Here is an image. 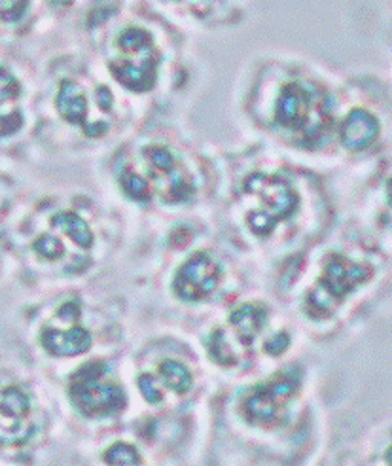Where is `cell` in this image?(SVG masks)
Wrapping results in <instances>:
<instances>
[{
  "label": "cell",
  "instance_id": "obj_1",
  "mask_svg": "<svg viewBox=\"0 0 392 466\" xmlns=\"http://www.w3.org/2000/svg\"><path fill=\"white\" fill-rule=\"evenodd\" d=\"M374 269L367 264L353 262L339 254L332 256L317 285L306 298V313L315 320L328 319L343 304L345 298L370 281Z\"/></svg>",
  "mask_w": 392,
  "mask_h": 466
},
{
  "label": "cell",
  "instance_id": "obj_2",
  "mask_svg": "<svg viewBox=\"0 0 392 466\" xmlns=\"http://www.w3.org/2000/svg\"><path fill=\"white\" fill-rule=\"evenodd\" d=\"M118 56L110 61V73L124 87L135 93L156 86L159 54L152 35L141 27L126 29L116 40Z\"/></svg>",
  "mask_w": 392,
  "mask_h": 466
},
{
  "label": "cell",
  "instance_id": "obj_3",
  "mask_svg": "<svg viewBox=\"0 0 392 466\" xmlns=\"http://www.w3.org/2000/svg\"><path fill=\"white\" fill-rule=\"evenodd\" d=\"M68 396L85 417H110L126 408L124 389L108 378L103 362H87L68 381Z\"/></svg>",
  "mask_w": 392,
  "mask_h": 466
},
{
  "label": "cell",
  "instance_id": "obj_4",
  "mask_svg": "<svg viewBox=\"0 0 392 466\" xmlns=\"http://www.w3.org/2000/svg\"><path fill=\"white\" fill-rule=\"evenodd\" d=\"M328 120V105L318 91L299 82H288L281 87L275 103V122L283 129L315 138L327 129Z\"/></svg>",
  "mask_w": 392,
  "mask_h": 466
},
{
  "label": "cell",
  "instance_id": "obj_5",
  "mask_svg": "<svg viewBox=\"0 0 392 466\" xmlns=\"http://www.w3.org/2000/svg\"><path fill=\"white\" fill-rule=\"evenodd\" d=\"M143 157L150 188L161 198V201L182 203L192 198L196 190L192 178L169 148L159 145L146 147L143 150Z\"/></svg>",
  "mask_w": 392,
  "mask_h": 466
},
{
  "label": "cell",
  "instance_id": "obj_6",
  "mask_svg": "<svg viewBox=\"0 0 392 466\" xmlns=\"http://www.w3.org/2000/svg\"><path fill=\"white\" fill-rule=\"evenodd\" d=\"M297 389L299 378L285 371L252 390L243 402L241 413L252 425H273L294 400Z\"/></svg>",
  "mask_w": 392,
  "mask_h": 466
},
{
  "label": "cell",
  "instance_id": "obj_7",
  "mask_svg": "<svg viewBox=\"0 0 392 466\" xmlns=\"http://www.w3.org/2000/svg\"><path fill=\"white\" fill-rule=\"evenodd\" d=\"M245 192L260 199V213L267 215L276 224L290 218L299 205V198L292 184L283 177L255 173L245 180Z\"/></svg>",
  "mask_w": 392,
  "mask_h": 466
},
{
  "label": "cell",
  "instance_id": "obj_8",
  "mask_svg": "<svg viewBox=\"0 0 392 466\" xmlns=\"http://www.w3.org/2000/svg\"><path fill=\"white\" fill-rule=\"evenodd\" d=\"M33 432L29 396L19 387H6L0 392V448L27 444Z\"/></svg>",
  "mask_w": 392,
  "mask_h": 466
},
{
  "label": "cell",
  "instance_id": "obj_9",
  "mask_svg": "<svg viewBox=\"0 0 392 466\" xmlns=\"http://www.w3.org/2000/svg\"><path fill=\"white\" fill-rule=\"evenodd\" d=\"M220 266L209 254L196 252L180 266L173 279V290L184 301H201L220 285Z\"/></svg>",
  "mask_w": 392,
  "mask_h": 466
},
{
  "label": "cell",
  "instance_id": "obj_10",
  "mask_svg": "<svg viewBox=\"0 0 392 466\" xmlns=\"http://www.w3.org/2000/svg\"><path fill=\"white\" fill-rule=\"evenodd\" d=\"M91 334L84 326L68 324V329H59V326H45L40 334L42 347L54 357H76L85 353L91 347Z\"/></svg>",
  "mask_w": 392,
  "mask_h": 466
},
{
  "label": "cell",
  "instance_id": "obj_11",
  "mask_svg": "<svg viewBox=\"0 0 392 466\" xmlns=\"http://www.w3.org/2000/svg\"><path fill=\"white\" fill-rule=\"evenodd\" d=\"M379 135V122L372 112L364 108L351 110L339 127V137L345 148L364 150L376 143Z\"/></svg>",
  "mask_w": 392,
  "mask_h": 466
},
{
  "label": "cell",
  "instance_id": "obj_12",
  "mask_svg": "<svg viewBox=\"0 0 392 466\" xmlns=\"http://www.w3.org/2000/svg\"><path fill=\"white\" fill-rule=\"evenodd\" d=\"M21 97V84L8 71L0 66V138L15 135L23 127V114L17 108Z\"/></svg>",
  "mask_w": 392,
  "mask_h": 466
},
{
  "label": "cell",
  "instance_id": "obj_13",
  "mask_svg": "<svg viewBox=\"0 0 392 466\" xmlns=\"http://www.w3.org/2000/svg\"><path fill=\"white\" fill-rule=\"evenodd\" d=\"M267 309L262 304H245L229 315V330L243 347H250L267 324Z\"/></svg>",
  "mask_w": 392,
  "mask_h": 466
},
{
  "label": "cell",
  "instance_id": "obj_14",
  "mask_svg": "<svg viewBox=\"0 0 392 466\" xmlns=\"http://www.w3.org/2000/svg\"><path fill=\"white\" fill-rule=\"evenodd\" d=\"M55 106L66 124L85 127L87 120V99L82 87L73 80H63L55 97Z\"/></svg>",
  "mask_w": 392,
  "mask_h": 466
},
{
  "label": "cell",
  "instance_id": "obj_15",
  "mask_svg": "<svg viewBox=\"0 0 392 466\" xmlns=\"http://www.w3.org/2000/svg\"><path fill=\"white\" fill-rule=\"evenodd\" d=\"M52 228L61 231L65 238H68L75 245H78L82 248H91L95 243L94 231H91L87 222L76 213H71V211L57 213L52 218Z\"/></svg>",
  "mask_w": 392,
  "mask_h": 466
},
{
  "label": "cell",
  "instance_id": "obj_16",
  "mask_svg": "<svg viewBox=\"0 0 392 466\" xmlns=\"http://www.w3.org/2000/svg\"><path fill=\"white\" fill-rule=\"evenodd\" d=\"M159 376L164 383L176 394L188 392L192 387V374L190 370L176 362V360H164L159 364Z\"/></svg>",
  "mask_w": 392,
  "mask_h": 466
},
{
  "label": "cell",
  "instance_id": "obj_17",
  "mask_svg": "<svg viewBox=\"0 0 392 466\" xmlns=\"http://www.w3.org/2000/svg\"><path fill=\"white\" fill-rule=\"evenodd\" d=\"M206 349H209V357L220 364V366H236L239 362V355L236 349L229 343V338L224 329H218L211 334L209 341H206Z\"/></svg>",
  "mask_w": 392,
  "mask_h": 466
},
{
  "label": "cell",
  "instance_id": "obj_18",
  "mask_svg": "<svg viewBox=\"0 0 392 466\" xmlns=\"http://www.w3.org/2000/svg\"><path fill=\"white\" fill-rule=\"evenodd\" d=\"M120 186L124 194L133 199V201H138V203H146L150 201L152 198V188L148 180H145L143 177H138L135 171L131 169H126L120 177Z\"/></svg>",
  "mask_w": 392,
  "mask_h": 466
},
{
  "label": "cell",
  "instance_id": "obj_19",
  "mask_svg": "<svg viewBox=\"0 0 392 466\" xmlns=\"http://www.w3.org/2000/svg\"><path fill=\"white\" fill-rule=\"evenodd\" d=\"M33 250L38 258L48 262H55L65 254L63 243L55 236H52V233H42L40 238H36L33 241Z\"/></svg>",
  "mask_w": 392,
  "mask_h": 466
},
{
  "label": "cell",
  "instance_id": "obj_20",
  "mask_svg": "<svg viewBox=\"0 0 392 466\" xmlns=\"http://www.w3.org/2000/svg\"><path fill=\"white\" fill-rule=\"evenodd\" d=\"M103 459L108 464H138V462H143L136 448H133L131 444H126V441H116V444L110 446L105 451Z\"/></svg>",
  "mask_w": 392,
  "mask_h": 466
},
{
  "label": "cell",
  "instance_id": "obj_21",
  "mask_svg": "<svg viewBox=\"0 0 392 466\" xmlns=\"http://www.w3.org/2000/svg\"><path fill=\"white\" fill-rule=\"evenodd\" d=\"M246 226H248V229H250L252 233H255V236H258V238H267L269 233L275 229L276 222L271 220L267 215H264V213H260V211H250V213L246 215Z\"/></svg>",
  "mask_w": 392,
  "mask_h": 466
},
{
  "label": "cell",
  "instance_id": "obj_22",
  "mask_svg": "<svg viewBox=\"0 0 392 466\" xmlns=\"http://www.w3.org/2000/svg\"><path fill=\"white\" fill-rule=\"evenodd\" d=\"M136 385H138V390H141V394L145 396L146 402L159 404L161 400H164V394H161L156 380L150 374H141V376H138Z\"/></svg>",
  "mask_w": 392,
  "mask_h": 466
},
{
  "label": "cell",
  "instance_id": "obj_23",
  "mask_svg": "<svg viewBox=\"0 0 392 466\" xmlns=\"http://www.w3.org/2000/svg\"><path fill=\"white\" fill-rule=\"evenodd\" d=\"M29 3H0V21L15 23L25 15Z\"/></svg>",
  "mask_w": 392,
  "mask_h": 466
},
{
  "label": "cell",
  "instance_id": "obj_24",
  "mask_svg": "<svg viewBox=\"0 0 392 466\" xmlns=\"http://www.w3.org/2000/svg\"><path fill=\"white\" fill-rule=\"evenodd\" d=\"M288 345H290V336L286 332H279L264 343V351L271 357H279L286 351Z\"/></svg>",
  "mask_w": 392,
  "mask_h": 466
},
{
  "label": "cell",
  "instance_id": "obj_25",
  "mask_svg": "<svg viewBox=\"0 0 392 466\" xmlns=\"http://www.w3.org/2000/svg\"><path fill=\"white\" fill-rule=\"evenodd\" d=\"M95 99H97V105L101 106V110L110 112L112 103H114V97H112V93H110V89H108V87H105V86L97 87V91H95Z\"/></svg>",
  "mask_w": 392,
  "mask_h": 466
}]
</instances>
